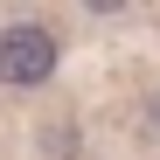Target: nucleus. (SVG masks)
<instances>
[{"label": "nucleus", "instance_id": "nucleus-1", "mask_svg": "<svg viewBox=\"0 0 160 160\" xmlns=\"http://www.w3.org/2000/svg\"><path fill=\"white\" fill-rule=\"evenodd\" d=\"M49 70H56L49 28H0V84H42Z\"/></svg>", "mask_w": 160, "mask_h": 160}]
</instances>
